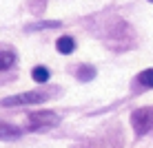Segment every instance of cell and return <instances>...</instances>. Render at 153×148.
<instances>
[{"instance_id": "obj_1", "label": "cell", "mask_w": 153, "mask_h": 148, "mask_svg": "<svg viewBox=\"0 0 153 148\" xmlns=\"http://www.w3.org/2000/svg\"><path fill=\"white\" fill-rule=\"evenodd\" d=\"M49 97L47 93L42 91H29V93H20V95H13V97H4L2 106H25V104H40Z\"/></svg>"}, {"instance_id": "obj_2", "label": "cell", "mask_w": 153, "mask_h": 148, "mask_svg": "<svg viewBox=\"0 0 153 148\" xmlns=\"http://www.w3.org/2000/svg\"><path fill=\"white\" fill-rule=\"evenodd\" d=\"M60 117L53 113V110H38V113L29 115V128L31 130H45L49 126H58Z\"/></svg>"}, {"instance_id": "obj_3", "label": "cell", "mask_w": 153, "mask_h": 148, "mask_svg": "<svg viewBox=\"0 0 153 148\" xmlns=\"http://www.w3.org/2000/svg\"><path fill=\"white\" fill-rule=\"evenodd\" d=\"M131 124H133V128L138 130L140 135L149 133V130L153 128V108L133 110V115H131Z\"/></svg>"}, {"instance_id": "obj_4", "label": "cell", "mask_w": 153, "mask_h": 148, "mask_svg": "<svg viewBox=\"0 0 153 148\" xmlns=\"http://www.w3.org/2000/svg\"><path fill=\"white\" fill-rule=\"evenodd\" d=\"M22 135V130L16 128L11 124H4V121H0V139L9 141V139H18V137Z\"/></svg>"}, {"instance_id": "obj_5", "label": "cell", "mask_w": 153, "mask_h": 148, "mask_svg": "<svg viewBox=\"0 0 153 148\" xmlns=\"http://www.w3.org/2000/svg\"><path fill=\"white\" fill-rule=\"evenodd\" d=\"M56 49L60 51L62 55H69V53L76 51V42H73V38H69V35H62V38L56 42Z\"/></svg>"}, {"instance_id": "obj_6", "label": "cell", "mask_w": 153, "mask_h": 148, "mask_svg": "<svg viewBox=\"0 0 153 148\" xmlns=\"http://www.w3.org/2000/svg\"><path fill=\"white\" fill-rule=\"evenodd\" d=\"M93 77H96V68H93V66H89V64L78 66V80L89 82V80H93Z\"/></svg>"}, {"instance_id": "obj_7", "label": "cell", "mask_w": 153, "mask_h": 148, "mask_svg": "<svg viewBox=\"0 0 153 148\" xmlns=\"http://www.w3.org/2000/svg\"><path fill=\"white\" fill-rule=\"evenodd\" d=\"M16 62V55L11 51H0V71H7L9 66H13Z\"/></svg>"}, {"instance_id": "obj_8", "label": "cell", "mask_w": 153, "mask_h": 148, "mask_svg": "<svg viewBox=\"0 0 153 148\" xmlns=\"http://www.w3.org/2000/svg\"><path fill=\"white\" fill-rule=\"evenodd\" d=\"M31 77H33L36 82L45 84L47 80H49V68H47V66H36L33 71H31Z\"/></svg>"}, {"instance_id": "obj_9", "label": "cell", "mask_w": 153, "mask_h": 148, "mask_svg": "<svg viewBox=\"0 0 153 148\" xmlns=\"http://www.w3.org/2000/svg\"><path fill=\"white\" fill-rule=\"evenodd\" d=\"M138 82L142 84V86L153 88V68H146V71H142L140 75H138Z\"/></svg>"}, {"instance_id": "obj_10", "label": "cell", "mask_w": 153, "mask_h": 148, "mask_svg": "<svg viewBox=\"0 0 153 148\" xmlns=\"http://www.w3.org/2000/svg\"><path fill=\"white\" fill-rule=\"evenodd\" d=\"M58 24H60V22H56V20H53V22H40V24H33V27H29V31H33V29H53V27H58Z\"/></svg>"}, {"instance_id": "obj_11", "label": "cell", "mask_w": 153, "mask_h": 148, "mask_svg": "<svg viewBox=\"0 0 153 148\" xmlns=\"http://www.w3.org/2000/svg\"><path fill=\"white\" fill-rule=\"evenodd\" d=\"M151 2H153V0H151Z\"/></svg>"}]
</instances>
